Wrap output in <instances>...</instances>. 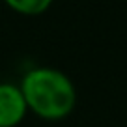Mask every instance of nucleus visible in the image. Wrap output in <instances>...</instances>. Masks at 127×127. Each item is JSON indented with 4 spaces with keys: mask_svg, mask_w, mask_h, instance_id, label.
Instances as JSON below:
<instances>
[{
    "mask_svg": "<svg viewBox=\"0 0 127 127\" xmlns=\"http://www.w3.org/2000/svg\"><path fill=\"white\" fill-rule=\"evenodd\" d=\"M21 94L28 112L49 122L67 118L77 103L73 80L60 69L36 67L21 77Z\"/></svg>",
    "mask_w": 127,
    "mask_h": 127,
    "instance_id": "obj_1",
    "label": "nucleus"
},
{
    "mask_svg": "<svg viewBox=\"0 0 127 127\" xmlns=\"http://www.w3.org/2000/svg\"><path fill=\"white\" fill-rule=\"evenodd\" d=\"M4 4L21 15H41L52 6V0H4Z\"/></svg>",
    "mask_w": 127,
    "mask_h": 127,
    "instance_id": "obj_3",
    "label": "nucleus"
},
{
    "mask_svg": "<svg viewBox=\"0 0 127 127\" xmlns=\"http://www.w3.org/2000/svg\"><path fill=\"white\" fill-rule=\"evenodd\" d=\"M28 114L19 84L0 82V127H17Z\"/></svg>",
    "mask_w": 127,
    "mask_h": 127,
    "instance_id": "obj_2",
    "label": "nucleus"
}]
</instances>
